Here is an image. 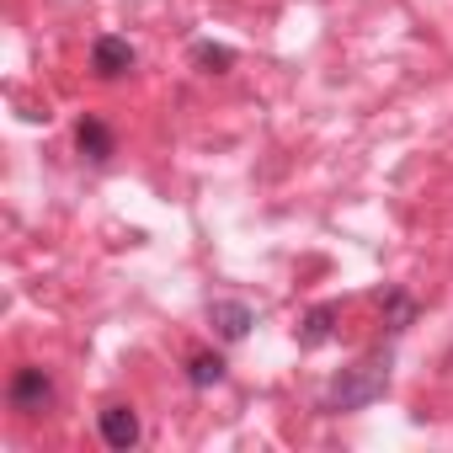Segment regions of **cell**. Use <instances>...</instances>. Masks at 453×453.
Instances as JSON below:
<instances>
[{
    "mask_svg": "<svg viewBox=\"0 0 453 453\" xmlns=\"http://www.w3.org/2000/svg\"><path fill=\"white\" fill-rule=\"evenodd\" d=\"M6 400H12V411H22V416H43V411L54 405V379H49L43 368H17L12 384H6Z\"/></svg>",
    "mask_w": 453,
    "mask_h": 453,
    "instance_id": "2",
    "label": "cell"
},
{
    "mask_svg": "<svg viewBox=\"0 0 453 453\" xmlns=\"http://www.w3.org/2000/svg\"><path fill=\"white\" fill-rule=\"evenodd\" d=\"M411 320H416V299L405 288H384V326H389V336H400Z\"/></svg>",
    "mask_w": 453,
    "mask_h": 453,
    "instance_id": "8",
    "label": "cell"
},
{
    "mask_svg": "<svg viewBox=\"0 0 453 453\" xmlns=\"http://www.w3.org/2000/svg\"><path fill=\"white\" fill-rule=\"evenodd\" d=\"M91 70H96V81H123L128 70H134V43L128 38H96L91 43Z\"/></svg>",
    "mask_w": 453,
    "mask_h": 453,
    "instance_id": "3",
    "label": "cell"
},
{
    "mask_svg": "<svg viewBox=\"0 0 453 453\" xmlns=\"http://www.w3.org/2000/svg\"><path fill=\"white\" fill-rule=\"evenodd\" d=\"M75 150H81L91 165H107V160L118 155V134H112L96 112H86V118L75 123Z\"/></svg>",
    "mask_w": 453,
    "mask_h": 453,
    "instance_id": "4",
    "label": "cell"
},
{
    "mask_svg": "<svg viewBox=\"0 0 453 453\" xmlns=\"http://www.w3.org/2000/svg\"><path fill=\"white\" fill-rule=\"evenodd\" d=\"M208 320H213V331H219L224 342H241V336H251L257 310H251V304H241V299H213Z\"/></svg>",
    "mask_w": 453,
    "mask_h": 453,
    "instance_id": "6",
    "label": "cell"
},
{
    "mask_svg": "<svg viewBox=\"0 0 453 453\" xmlns=\"http://www.w3.org/2000/svg\"><path fill=\"white\" fill-rule=\"evenodd\" d=\"M342 310L336 304H315L310 315H304V326H299V347H320L326 336H331V320H336Z\"/></svg>",
    "mask_w": 453,
    "mask_h": 453,
    "instance_id": "9",
    "label": "cell"
},
{
    "mask_svg": "<svg viewBox=\"0 0 453 453\" xmlns=\"http://www.w3.org/2000/svg\"><path fill=\"white\" fill-rule=\"evenodd\" d=\"M96 426H102V442H107V448H118V453H128V448L144 437V426H139V411H134V405H107V411L96 416Z\"/></svg>",
    "mask_w": 453,
    "mask_h": 453,
    "instance_id": "5",
    "label": "cell"
},
{
    "mask_svg": "<svg viewBox=\"0 0 453 453\" xmlns=\"http://www.w3.org/2000/svg\"><path fill=\"white\" fill-rule=\"evenodd\" d=\"M187 384H192V389L224 384V357H219V352H192V357H187Z\"/></svg>",
    "mask_w": 453,
    "mask_h": 453,
    "instance_id": "7",
    "label": "cell"
},
{
    "mask_svg": "<svg viewBox=\"0 0 453 453\" xmlns=\"http://www.w3.org/2000/svg\"><path fill=\"white\" fill-rule=\"evenodd\" d=\"M192 59H197L208 75H224V70L235 65V54H230V49H213V43H197V49H192Z\"/></svg>",
    "mask_w": 453,
    "mask_h": 453,
    "instance_id": "10",
    "label": "cell"
},
{
    "mask_svg": "<svg viewBox=\"0 0 453 453\" xmlns=\"http://www.w3.org/2000/svg\"><path fill=\"white\" fill-rule=\"evenodd\" d=\"M389 368H395V352H389V347L363 352L352 368H342V373L331 379V389L320 395V411L342 416V411H363V405H373V400L389 389Z\"/></svg>",
    "mask_w": 453,
    "mask_h": 453,
    "instance_id": "1",
    "label": "cell"
}]
</instances>
